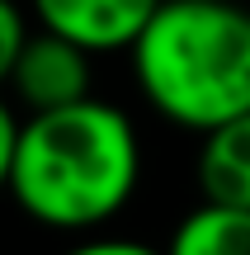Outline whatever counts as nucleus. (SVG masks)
<instances>
[{"label":"nucleus","instance_id":"f257e3e1","mask_svg":"<svg viewBox=\"0 0 250 255\" xmlns=\"http://www.w3.org/2000/svg\"><path fill=\"white\" fill-rule=\"evenodd\" d=\"M137 175L142 142L132 119L85 95L19 123L5 194L43 227L85 232L128 208Z\"/></svg>","mask_w":250,"mask_h":255},{"label":"nucleus","instance_id":"f03ea898","mask_svg":"<svg viewBox=\"0 0 250 255\" xmlns=\"http://www.w3.org/2000/svg\"><path fill=\"white\" fill-rule=\"evenodd\" d=\"M128 52L147 104L189 132L250 109V9L236 0H161Z\"/></svg>","mask_w":250,"mask_h":255},{"label":"nucleus","instance_id":"7ed1b4c3","mask_svg":"<svg viewBox=\"0 0 250 255\" xmlns=\"http://www.w3.org/2000/svg\"><path fill=\"white\" fill-rule=\"evenodd\" d=\"M5 85H14V95L28 109H57V104H71L90 95V52L71 38L52 33V28H38L24 33L14 62H9Z\"/></svg>","mask_w":250,"mask_h":255},{"label":"nucleus","instance_id":"20e7f679","mask_svg":"<svg viewBox=\"0 0 250 255\" xmlns=\"http://www.w3.org/2000/svg\"><path fill=\"white\" fill-rule=\"evenodd\" d=\"M156 5L161 0H33L38 24L81 43L90 57L132 47V38L142 33Z\"/></svg>","mask_w":250,"mask_h":255},{"label":"nucleus","instance_id":"39448f33","mask_svg":"<svg viewBox=\"0 0 250 255\" xmlns=\"http://www.w3.org/2000/svg\"><path fill=\"white\" fill-rule=\"evenodd\" d=\"M198 194L208 203L250 208V109L203 128L198 146Z\"/></svg>","mask_w":250,"mask_h":255},{"label":"nucleus","instance_id":"423d86ee","mask_svg":"<svg viewBox=\"0 0 250 255\" xmlns=\"http://www.w3.org/2000/svg\"><path fill=\"white\" fill-rule=\"evenodd\" d=\"M166 255H250V208L198 203L175 232Z\"/></svg>","mask_w":250,"mask_h":255},{"label":"nucleus","instance_id":"0eeeda50","mask_svg":"<svg viewBox=\"0 0 250 255\" xmlns=\"http://www.w3.org/2000/svg\"><path fill=\"white\" fill-rule=\"evenodd\" d=\"M24 33L28 28H24V14L14 9V0H0V85H5V76H9V62H14Z\"/></svg>","mask_w":250,"mask_h":255},{"label":"nucleus","instance_id":"6e6552de","mask_svg":"<svg viewBox=\"0 0 250 255\" xmlns=\"http://www.w3.org/2000/svg\"><path fill=\"white\" fill-rule=\"evenodd\" d=\"M66 255H166V251L142 246V241H123V237H104V241H81Z\"/></svg>","mask_w":250,"mask_h":255},{"label":"nucleus","instance_id":"1a4fd4ad","mask_svg":"<svg viewBox=\"0 0 250 255\" xmlns=\"http://www.w3.org/2000/svg\"><path fill=\"white\" fill-rule=\"evenodd\" d=\"M14 132H19V119L9 114V104L0 100V194H5V180H9V156H14Z\"/></svg>","mask_w":250,"mask_h":255}]
</instances>
